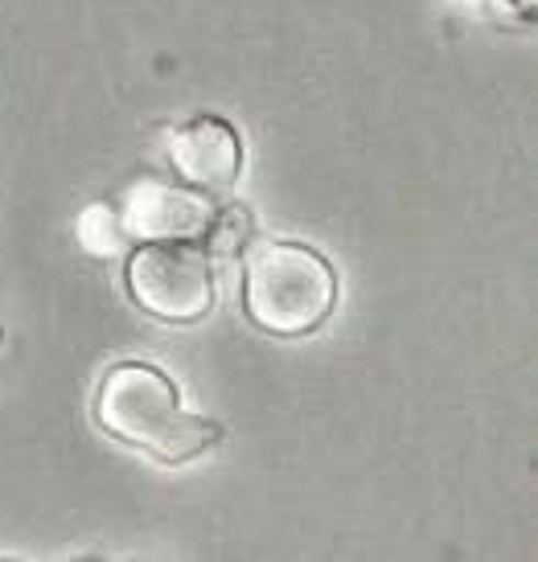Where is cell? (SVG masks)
<instances>
[{
	"label": "cell",
	"instance_id": "1",
	"mask_svg": "<svg viewBox=\"0 0 538 562\" xmlns=\"http://www.w3.org/2000/svg\"><path fill=\"white\" fill-rule=\"evenodd\" d=\"M99 431L141 448L160 464H186L210 452L222 439V427L206 415L181 406V391L165 370L148 361H115L96 386Z\"/></svg>",
	"mask_w": 538,
	"mask_h": 562
},
{
	"label": "cell",
	"instance_id": "2",
	"mask_svg": "<svg viewBox=\"0 0 538 562\" xmlns=\"http://www.w3.org/2000/svg\"><path fill=\"white\" fill-rule=\"evenodd\" d=\"M243 263V313L271 337H309L337 308V271L309 243L271 238L247 247Z\"/></svg>",
	"mask_w": 538,
	"mask_h": 562
},
{
	"label": "cell",
	"instance_id": "3",
	"mask_svg": "<svg viewBox=\"0 0 538 562\" xmlns=\"http://www.w3.org/2000/svg\"><path fill=\"white\" fill-rule=\"evenodd\" d=\"M124 283L153 321L193 325L214 308V267L193 238H157L127 255Z\"/></svg>",
	"mask_w": 538,
	"mask_h": 562
},
{
	"label": "cell",
	"instance_id": "4",
	"mask_svg": "<svg viewBox=\"0 0 538 562\" xmlns=\"http://www.w3.org/2000/svg\"><path fill=\"white\" fill-rule=\"evenodd\" d=\"M210 214H214L210 193L169 181V177H136L115 202V218L127 243L202 238Z\"/></svg>",
	"mask_w": 538,
	"mask_h": 562
},
{
	"label": "cell",
	"instance_id": "5",
	"mask_svg": "<svg viewBox=\"0 0 538 562\" xmlns=\"http://www.w3.org/2000/svg\"><path fill=\"white\" fill-rule=\"evenodd\" d=\"M165 157L181 186L226 193L243 172V140L222 115H193L165 132Z\"/></svg>",
	"mask_w": 538,
	"mask_h": 562
},
{
	"label": "cell",
	"instance_id": "6",
	"mask_svg": "<svg viewBox=\"0 0 538 562\" xmlns=\"http://www.w3.org/2000/svg\"><path fill=\"white\" fill-rule=\"evenodd\" d=\"M202 238H206L202 250H206L210 259H238V255H247V247L255 243L251 205H243V202L214 205V214H210Z\"/></svg>",
	"mask_w": 538,
	"mask_h": 562
},
{
	"label": "cell",
	"instance_id": "7",
	"mask_svg": "<svg viewBox=\"0 0 538 562\" xmlns=\"http://www.w3.org/2000/svg\"><path fill=\"white\" fill-rule=\"evenodd\" d=\"M79 238L82 247L99 255V259H111V255H120L124 250V231H120V218H115V205L111 202H91L87 210L79 214Z\"/></svg>",
	"mask_w": 538,
	"mask_h": 562
},
{
	"label": "cell",
	"instance_id": "8",
	"mask_svg": "<svg viewBox=\"0 0 538 562\" xmlns=\"http://www.w3.org/2000/svg\"><path fill=\"white\" fill-rule=\"evenodd\" d=\"M0 341H4V333H0Z\"/></svg>",
	"mask_w": 538,
	"mask_h": 562
}]
</instances>
